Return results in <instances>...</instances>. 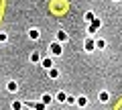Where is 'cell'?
<instances>
[{
	"instance_id": "obj_1",
	"label": "cell",
	"mask_w": 122,
	"mask_h": 110,
	"mask_svg": "<svg viewBox=\"0 0 122 110\" xmlns=\"http://www.w3.org/2000/svg\"><path fill=\"white\" fill-rule=\"evenodd\" d=\"M77 104H79V106H86V104H87V98H86V96L77 98Z\"/></svg>"
},
{
	"instance_id": "obj_2",
	"label": "cell",
	"mask_w": 122,
	"mask_h": 110,
	"mask_svg": "<svg viewBox=\"0 0 122 110\" xmlns=\"http://www.w3.org/2000/svg\"><path fill=\"white\" fill-rule=\"evenodd\" d=\"M29 35H30V39H39V31H37V29H33Z\"/></svg>"
},
{
	"instance_id": "obj_3",
	"label": "cell",
	"mask_w": 122,
	"mask_h": 110,
	"mask_svg": "<svg viewBox=\"0 0 122 110\" xmlns=\"http://www.w3.org/2000/svg\"><path fill=\"white\" fill-rule=\"evenodd\" d=\"M57 39H59V41H65V39H67V35H65L63 31H59V33H57Z\"/></svg>"
},
{
	"instance_id": "obj_4",
	"label": "cell",
	"mask_w": 122,
	"mask_h": 110,
	"mask_svg": "<svg viewBox=\"0 0 122 110\" xmlns=\"http://www.w3.org/2000/svg\"><path fill=\"white\" fill-rule=\"evenodd\" d=\"M51 51L55 53V55H59V53H61V51H59V45H51Z\"/></svg>"
},
{
	"instance_id": "obj_5",
	"label": "cell",
	"mask_w": 122,
	"mask_h": 110,
	"mask_svg": "<svg viewBox=\"0 0 122 110\" xmlns=\"http://www.w3.org/2000/svg\"><path fill=\"white\" fill-rule=\"evenodd\" d=\"M43 67H47V69H51V59H45V61H43Z\"/></svg>"
},
{
	"instance_id": "obj_6",
	"label": "cell",
	"mask_w": 122,
	"mask_h": 110,
	"mask_svg": "<svg viewBox=\"0 0 122 110\" xmlns=\"http://www.w3.org/2000/svg\"><path fill=\"white\" fill-rule=\"evenodd\" d=\"M100 100H102V102H106V100H108V94L102 92V94H100Z\"/></svg>"
},
{
	"instance_id": "obj_7",
	"label": "cell",
	"mask_w": 122,
	"mask_h": 110,
	"mask_svg": "<svg viewBox=\"0 0 122 110\" xmlns=\"http://www.w3.org/2000/svg\"><path fill=\"white\" fill-rule=\"evenodd\" d=\"M43 102H45V104H47V102H51V96H49V94H45V96H43Z\"/></svg>"
}]
</instances>
